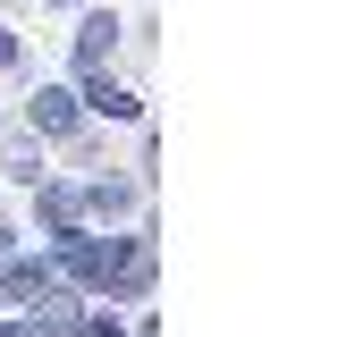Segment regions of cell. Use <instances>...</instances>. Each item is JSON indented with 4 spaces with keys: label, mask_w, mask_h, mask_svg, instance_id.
Segmentation results:
<instances>
[{
    "label": "cell",
    "mask_w": 363,
    "mask_h": 337,
    "mask_svg": "<svg viewBox=\"0 0 363 337\" xmlns=\"http://www.w3.org/2000/svg\"><path fill=\"white\" fill-rule=\"evenodd\" d=\"M60 270L68 278H93V287H152V245H135V236H85V228H60Z\"/></svg>",
    "instance_id": "6da1fadb"
},
{
    "label": "cell",
    "mask_w": 363,
    "mask_h": 337,
    "mask_svg": "<svg viewBox=\"0 0 363 337\" xmlns=\"http://www.w3.org/2000/svg\"><path fill=\"white\" fill-rule=\"evenodd\" d=\"M0 295H9V304H34V312H43V304L60 295V261H17V270L0 278Z\"/></svg>",
    "instance_id": "7a4b0ae2"
},
{
    "label": "cell",
    "mask_w": 363,
    "mask_h": 337,
    "mask_svg": "<svg viewBox=\"0 0 363 337\" xmlns=\"http://www.w3.org/2000/svg\"><path fill=\"white\" fill-rule=\"evenodd\" d=\"M26 110H34V127H43V135H77V93H60V84H43V93H34Z\"/></svg>",
    "instance_id": "3957f363"
},
{
    "label": "cell",
    "mask_w": 363,
    "mask_h": 337,
    "mask_svg": "<svg viewBox=\"0 0 363 337\" xmlns=\"http://www.w3.org/2000/svg\"><path fill=\"white\" fill-rule=\"evenodd\" d=\"M110 42H118V25H110V17H85V34H77V59H85V76H93V68H110Z\"/></svg>",
    "instance_id": "277c9868"
},
{
    "label": "cell",
    "mask_w": 363,
    "mask_h": 337,
    "mask_svg": "<svg viewBox=\"0 0 363 337\" xmlns=\"http://www.w3.org/2000/svg\"><path fill=\"white\" fill-rule=\"evenodd\" d=\"M93 110H101V118H135V110H144V101H135V93H127V84H110L101 76V68H93V93H85Z\"/></svg>",
    "instance_id": "5b68a950"
},
{
    "label": "cell",
    "mask_w": 363,
    "mask_h": 337,
    "mask_svg": "<svg viewBox=\"0 0 363 337\" xmlns=\"http://www.w3.org/2000/svg\"><path fill=\"white\" fill-rule=\"evenodd\" d=\"M85 329V312L68 304V295H51V312H43V337H77Z\"/></svg>",
    "instance_id": "8992f818"
},
{
    "label": "cell",
    "mask_w": 363,
    "mask_h": 337,
    "mask_svg": "<svg viewBox=\"0 0 363 337\" xmlns=\"http://www.w3.org/2000/svg\"><path fill=\"white\" fill-rule=\"evenodd\" d=\"M43 219H51V228H77V194H68V185H43Z\"/></svg>",
    "instance_id": "52a82bcc"
},
{
    "label": "cell",
    "mask_w": 363,
    "mask_h": 337,
    "mask_svg": "<svg viewBox=\"0 0 363 337\" xmlns=\"http://www.w3.org/2000/svg\"><path fill=\"white\" fill-rule=\"evenodd\" d=\"M0 337H43V329H34V321H0Z\"/></svg>",
    "instance_id": "ba28073f"
},
{
    "label": "cell",
    "mask_w": 363,
    "mask_h": 337,
    "mask_svg": "<svg viewBox=\"0 0 363 337\" xmlns=\"http://www.w3.org/2000/svg\"><path fill=\"white\" fill-rule=\"evenodd\" d=\"M77 337H118V329H110V321H85V329H77Z\"/></svg>",
    "instance_id": "9c48e42d"
},
{
    "label": "cell",
    "mask_w": 363,
    "mask_h": 337,
    "mask_svg": "<svg viewBox=\"0 0 363 337\" xmlns=\"http://www.w3.org/2000/svg\"><path fill=\"white\" fill-rule=\"evenodd\" d=\"M9 59H17V42H9V34H0V68H9Z\"/></svg>",
    "instance_id": "30bf717a"
},
{
    "label": "cell",
    "mask_w": 363,
    "mask_h": 337,
    "mask_svg": "<svg viewBox=\"0 0 363 337\" xmlns=\"http://www.w3.org/2000/svg\"><path fill=\"white\" fill-rule=\"evenodd\" d=\"M0 253H9V228H0Z\"/></svg>",
    "instance_id": "8fae6325"
}]
</instances>
